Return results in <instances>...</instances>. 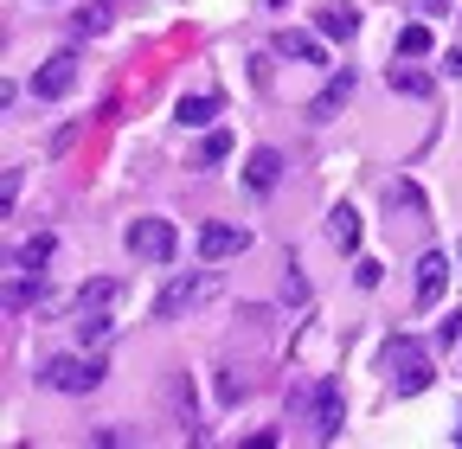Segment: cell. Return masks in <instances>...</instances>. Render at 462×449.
Masks as SVG:
<instances>
[{
	"label": "cell",
	"mask_w": 462,
	"mask_h": 449,
	"mask_svg": "<svg viewBox=\"0 0 462 449\" xmlns=\"http://www.w3.org/2000/svg\"><path fill=\"white\" fill-rule=\"evenodd\" d=\"M123 244H129L142 263H173V251H180V232H173V218H129Z\"/></svg>",
	"instance_id": "2"
},
{
	"label": "cell",
	"mask_w": 462,
	"mask_h": 449,
	"mask_svg": "<svg viewBox=\"0 0 462 449\" xmlns=\"http://www.w3.org/2000/svg\"><path fill=\"white\" fill-rule=\"evenodd\" d=\"M218 116V96L212 90H199V96H180V109H173V123H180V129H206Z\"/></svg>",
	"instance_id": "15"
},
{
	"label": "cell",
	"mask_w": 462,
	"mask_h": 449,
	"mask_svg": "<svg viewBox=\"0 0 462 449\" xmlns=\"http://www.w3.org/2000/svg\"><path fill=\"white\" fill-rule=\"evenodd\" d=\"M456 443H462V430H456Z\"/></svg>",
	"instance_id": "28"
},
{
	"label": "cell",
	"mask_w": 462,
	"mask_h": 449,
	"mask_svg": "<svg viewBox=\"0 0 462 449\" xmlns=\"http://www.w3.org/2000/svg\"><path fill=\"white\" fill-rule=\"evenodd\" d=\"M430 45H437L430 26H404L398 32V59H430Z\"/></svg>",
	"instance_id": "21"
},
{
	"label": "cell",
	"mask_w": 462,
	"mask_h": 449,
	"mask_svg": "<svg viewBox=\"0 0 462 449\" xmlns=\"http://www.w3.org/2000/svg\"><path fill=\"white\" fill-rule=\"evenodd\" d=\"M456 341H462V315H443L437 321V347H456Z\"/></svg>",
	"instance_id": "25"
},
{
	"label": "cell",
	"mask_w": 462,
	"mask_h": 449,
	"mask_svg": "<svg viewBox=\"0 0 462 449\" xmlns=\"http://www.w3.org/2000/svg\"><path fill=\"white\" fill-rule=\"evenodd\" d=\"M71 84H78V51H71V45H65V51H51V59L32 71V96H39V103L71 96Z\"/></svg>",
	"instance_id": "5"
},
{
	"label": "cell",
	"mask_w": 462,
	"mask_h": 449,
	"mask_svg": "<svg viewBox=\"0 0 462 449\" xmlns=\"http://www.w3.org/2000/svg\"><path fill=\"white\" fill-rule=\"evenodd\" d=\"M328 244L334 251H360V212L354 206H334L328 212Z\"/></svg>",
	"instance_id": "14"
},
{
	"label": "cell",
	"mask_w": 462,
	"mask_h": 449,
	"mask_svg": "<svg viewBox=\"0 0 462 449\" xmlns=\"http://www.w3.org/2000/svg\"><path fill=\"white\" fill-rule=\"evenodd\" d=\"M385 84H392L398 96H430V90H437V78H430L424 65H411V59H404V65H385Z\"/></svg>",
	"instance_id": "12"
},
{
	"label": "cell",
	"mask_w": 462,
	"mask_h": 449,
	"mask_svg": "<svg viewBox=\"0 0 462 449\" xmlns=\"http://www.w3.org/2000/svg\"><path fill=\"white\" fill-rule=\"evenodd\" d=\"M109 302H123V283H116V276H90L71 308H109Z\"/></svg>",
	"instance_id": "16"
},
{
	"label": "cell",
	"mask_w": 462,
	"mask_h": 449,
	"mask_svg": "<svg viewBox=\"0 0 462 449\" xmlns=\"http://www.w3.org/2000/svg\"><path fill=\"white\" fill-rule=\"evenodd\" d=\"M51 251H58V238H51V232H32V238L14 251V263H20V270H45V263H51Z\"/></svg>",
	"instance_id": "19"
},
{
	"label": "cell",
	"mask_w": 462,
	"mask_h": 449,
	"mask_svg": "<svg viewBox=\"0 0 462 449\" xmlns=\"http://www.w3.org/2000/svg\"><path fill=\"white\" fill-rule=\"evenodd\" d=\"M212 283L218 276L212 270H193V276H173V283L154 296V321H173V315H187V308H199L206 296H212Z\"/></svg>",
	"instance_id": "4"
},
{
	"label": "cell",
	"mask_w": 462,
	"mask_h": 449,
	"mask_svg": "<svg viewBox=\"0 0 462 449\" xmlns=\"http://www.w3.org/2000/svg\"><path fill=\"white\" fill-rule=\"evenodd\" d=\"M276 180H282V154H276V148H251L245 187H251V193H276Z\"/></svg>",
	"instance_id": "10"
},
{
	"label": "cell",
	"mask_w": 462,
	"mask_h": 449,
	"mask_svg": "<svg viewBox=\"0 0 462 449\" xmlns=\"http://www.w3.org/2000/svg\"><path fill=\"white\" fill-rule=\"evenodd\" d=\"M385 372H392L398 399H418V391L430 385V353L411 341V334H392V341H385Z\"/></svg>",
	"instance_id": "1"
},
{
	"label": "cell",
	"mask_w": 462,
	"mask_h": 449,
	"mask_svg": "<svg viewBox=\"0 0 462 449\" xmlns=\"http://www.w3.org/2000/svg\"><path fill=\"white\" fill-rule=\"evenodd\" d=\"M103 372H109L103 360H78V353H58V360H45V372H39V379H45L51 391H71V399H84V391H97V385H103Z\"/></svg>",
	"instance_id": "3"
},
{
	"label": "cell",
	"mask_w": 462,
	"mask_h": 449,
	"mask_svg": "<svg viewBox=\"0 0 462 449\" xmlns=\"http://www.w3.org/2000/svg\"><path fill=\"white\" fill-rule=\"evenodd\" d=\"M315 26H321V39H340V45H346V39L360 32V14L346 7V0H334V7H321V14H315Z\"/></svg>",
	"instance_id": "13"
},
{
	"label": "cell",
	"mask_w": 462,
	"mask_h": 449,
	"mask_svg": "<svg viewBox=\"0 0 462 449\" xmlns=\"http://www.w3.org/2000/svg\"><path fill=\"white\" fill-rule=\"evenodd\" d=\"M270 45H276V59H296V65H328V51H321V39H315V32H296V26H282Z\"/></svg>",
	"instance_id": "9"
},
{
	"label": "cell",
	"mask_w": 462,
	"mask_h": 449,
	"mask_svg": "<svg viewBox=\"0 0 462 449\" xmlns=\"http://www.w3.org/2000/svg\"><path fill=\"white\" fill-rule=\"evenodd\" d=\"M443 283H449V257L443 251H424L418 257V308H437L443 302Z\"/></svg>",
	"instance_id": "8"
},
{
	"label": "cell",
	"mask_w": 462,
	"mask_h": 449,
	"mask_svg": "<svg viewBox=\"0 0 462 449\" xmlns=\"http://www.w3.org/2000/svg\"><path fill=\"white\" fill-rule=\"evenodd\" d=\"M167 405H173V417H180L187 436H199V430H193V385H187V372H173V379H167Z\"/></svg>",
	"instance_id": "18"
},
{
	"label": "cell",
	"mask_w": 462,
	"mask_h": 449,
	"mask_svg": "<svg viewBox=\"0 0 462 449\" xmlns=\"http://www.w3.org/2000/svg\"><path fill=\"white\" fill-rule=\"evenodd\" d=\"M225 154H231V135H225V129H212V135H206V167H218Z\"/></svg>",
	"instance_id": "24"
},
{
	"label": "cell",
	"mask_w": 462,
	"mask_h": 449,
	"mask_svg": "<svg viewBox=\"0 0 462 449\" xmlns=\"http://www.w3.org/2000/svg\"><path fill=\"white\" fill-rule=\"evenodd\" d=\"M245 251H251L245 224H225V218L199 224V263H225V257H245Z\"/></svg>",
	"instance_id": "6"
},
{
	"label": "cell",
	"mask_w": 462,
	"mask_h": 449,
	"mask_svg": "<svg viewBox=\"0 0 462 449\" xmlns=\"http://www.w3.org/2000/svg\"><path fill=\"white\" fill-rule=\"evenodd\" d=\"M346 96H354V71H346V65H340V71H334V78L321 84V96L309 103V123H328V116H334V109H340Z\"/></svg>",
	"instance_id": "11"
},
{
	"label": "cell",
	"mask_w": 462,
	"mask_h": 449,
	"mask_svg": "<svg viewBox=\"0 0 462 449\" xmlns=\"http://www.w3.org/2000/svg\"><path fill=\"white\" fill-rule=\"evenodd\" d=\"M340 417H346L340 379H321V385H315V443H334V436H340Z\"/></svg>",
	"instance_id": "7"
},
{
	"label": "cell",
	"mask_w": 462,
	"mask_h": 449,
	"mask_svg": "<svg viewBox=\"0 0 462 449\" xmlns=\"http://www.w3.org/2000/svg\"><path fill=\"white\" fill-rule=\"evenodd\" d=\"M103 26H109V7H103V0H90L84 14H71V32H78V39H97Z\"/></svg>",
	"instance_id": "22"
},
{
	"label": "cell",
	"mask_w": 462,
	"mask_h": 449,
	"mask_svg": "<svg viewBox=\"0 0 462 449\" xmlns=\"http://www.w3.org/2000/svg\"><path fill=\"white\" fill-rule=\"evenodd\" d=\"M71 327H78V347H97V341H109V327H116V321H109V308H78Z\"/></svg>",
	"instance_id": "17"
},
{
	"label": "cell",
	"mask_w": 462,
	"mask_h": 449,
	"mask_svg": "<svg viewBox=\"0 0 462 449\" xmlns=\"http://www.w3.org/2000/svg\"><path fill=\"white\" fill-rule=\"evenodd\" d=\"M39 289H45V283H39V270H20V283H14V289H7V308H14V315H20V308H26V302H39Z\"/></svg>",
	"instance_id": "23"
},
{
	"label": "cell",
	"mask_w": 462,
	"mask_h": 449,
	"mask_svg": "<svg viewBox=\"0 0 462 449\" xmlns=\"http://www.w3.org/2000/svg\"><path fill=\"white\" fill-rule=\"evenodd\" d=\"M443 71H449V78H462V45H456V51H443Z\"/></svg>",
	"instance_id": "26"
},
{
	"label": "cell",
	"mask_w": 462,
	"mask_h": 449,
	"mask_svg": "<svg viewBox=\"0 0 462 449\" xmlns=\"http://www.w3.org/2000/svg\"><path fill=\"white\" fill-rule=\"evenodd\" d=\"M270 7H282V0H270Z\"/></svg>",
	"instance_id": "27"
},
{
	"label": "cell",
	"mask_w": 462,
	"mask_h": 449,
	"mask_svg": "<svg viewBox=\"0 0 462 449\" xmlns=\"http://www.w3.org/2000/svg\"><path fill=\"white\" fill-rule=\"evenodd\" d=\"M392 206L411 212V218H424V193H418L411 180H392V187H385V212H392Z\"/></svg>",
	"instance_id": "20"
}]
</instances>
